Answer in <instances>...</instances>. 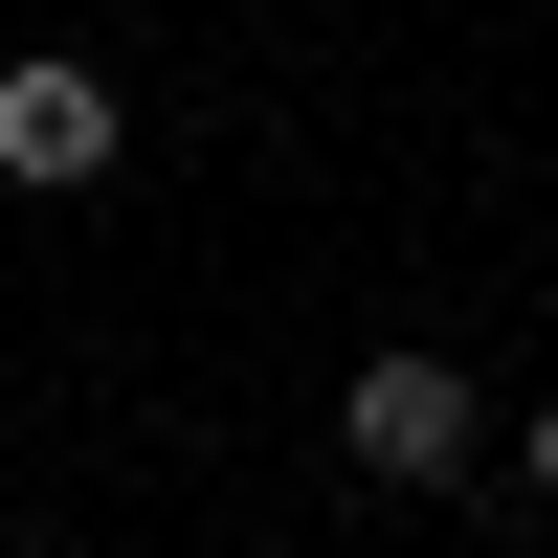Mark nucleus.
Masks as SVG:
<instances>
[{"instance_id": "f257e3e1", "label": "nucleus", "mask_w": 558, "mask_h": 558, "mask_svg": "<svg viewBox=\"0 0 558 558\" xmlns=\"http://www.w3.org/2000/svg\"><path fill=\"white\" fill-rule=\"evenodd\" d=\"M336 447H357L380 492H447V470L492 447V402L447 380V357H357V380H336Z\"/></svg>"}, {"instance_id": "7ed1b4c3", "label": "nucleus", "mask_w": 558, "mask_h": 558, "mask_svg": "<svg viewBox=\"0 0 558 558\" xmlns=\"http://www.w3.org/2000/svg\"><path fill=\"white\" fill-rule=\"evenodd\" d=\"M514 470H536V492H558V402H536V425H514Z\"/></svg>"}, {"instance_id": "f03ea898", "label": "nucleus", "mask_w": 558, "mask_h": 558, "mask_svg": "<svg viewBox=\"0 0 558 558\" xmlns=\"http://www.w3.org/2000/svg\"><path fill=\"white\" fill-rule=\"evenodd\" d=\"M0 179H45V202L112 179V89H89V68H0Z\"/></svg>"}]
</instances>
